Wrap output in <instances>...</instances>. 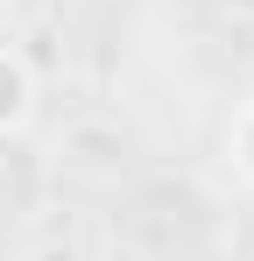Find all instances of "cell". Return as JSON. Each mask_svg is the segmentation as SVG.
I'll list each match as a JSON object with an SVG mask.
<instances>
[{
  "instance_id": "1",
  "label": "cell",
  "mask_w": 254,
  "mask_h": 261,
  "mask_svg": "<svg viewBox=\"0 0 254 261\" xmlns=\"http://www.w3.org/2000/svg\"><path fill=\"white\" fill-rule=\"evenodd\" d=\"M36 99H42L36 64H29L14 43H0V141H7V134H21L29 120H36Z\"/></svg>"
},
{
  "instance_id": "2",
  "label": "cell",
  "mask_w": 254,
  "mask_h": 261,
  "mask_svg": "<svg viewBox=\"0 0 254 261\" xmlns=\"http://www.w3.org/2000/svg\"><path fill=\"white\" fill-rule=\"evenodd\" d=\"M226 155H233V170L254 184V99L233 113V127H226Z\"/></svg>"
}]
</instances>
